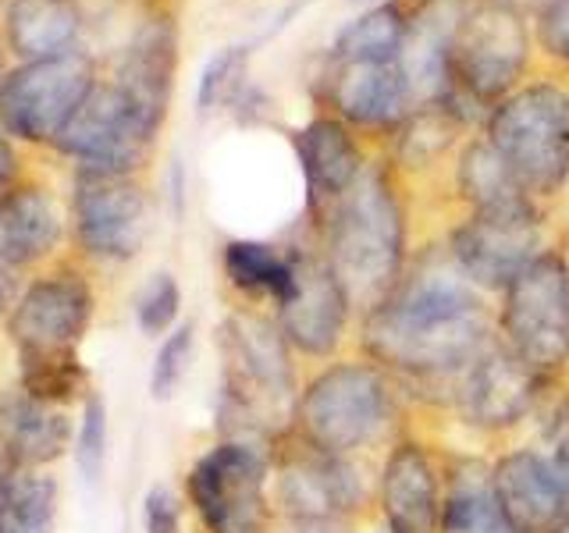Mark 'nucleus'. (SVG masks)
Instances as JSON below:
<instances>
[{
    "label": "nucleus",
    "instance_id": "obj_38",
    "mask_svg": "<svg viewBox=\"0 0 569 533\" xmlns=\"http://www.w3.org/2000/svg\"><path fill=\"white\" fill-rule=\"evenodd\" d=\"M284 533H338L335 520H292Z\"/></svg>",
    "mask_w": 569,
    "mask_h": 533
},
{
    "label": "nucleus",
    "instance_id": "obj_39",
    "mask_svg": "<svg viewBox=\"0 0 569 533\" xmlns=\"http://www.w3.org/2000/svg\"><path fill=\"white\" fill-rule=\"evenodd\" d=\"M11 295H14L11 274H8V266L0 263V313H4V310H11Z\"/></svg>",
    "mask_w": 569,
    "mask_h": 533
},
{
    "label": "nucleus",
    "instance_id": "obj_16",
    "mask_svg": "<svg viewBox=\"0 0 569 533\" xmlns=\"http://www.w3.org/2000/svg\"><path fill=\"white\" fill-rule=\"evenodd\" d=\"M331 64V61H328ZM328 97L346 124L370 132H396L417 107L402 61H346L331 64Z\"/></svg>",
    "mask_w": 569,
    "mask_h": 533
},
{
    "label": "nucleus",
    "instance_id": "obj_36",
    "mask_svg": "<svg viewBox=\"0 0 569 533\" xmlns=\"http://www.w3.org/2000/svg\"><path fill=\"white\" fill-rule=\"evenodd\" d=\"M142 533H182V505L171 487L153 484L142 494Z\"/></svg>",
    "mask_w": 569,
    "mask_h": 533
},
{
    "label": "nucleus",
    "instance_id": "obj_10",
    "mask_svg": "<svg viewBox=\"0 0 569 533\" xmlns=\"http://www.w3.org/2000/svg\"><path fill=\"white\" fill-rule=\"evenodd\" d=\"M157 135L160 124L142 114L114 79H107L93 86L53 150L76 160L79 171L136 174L153 153Z\"/></svg>",
    "mask_w": 569,
    "mask_h": 533
},
{
    "label": "nucleus",
    "instance_id": "obj_35",
    "mask_svg": "<svg viewBox=\"0 0 569 533\" xmlns=\"http://www.w3.org/2000/svg\"><path fill=\"white\" fill-rule=\"evenodd\" d=\"M533 36H538L541 50L551 61L569 68V0H548L538 11V29H533Z\"/></svg>",
    "mask_w": 569,
    "mask_h": 533
},
{
    "label": "nucleus",
    "instance_id": "obj_11",
    "mask_svg": "<svg viewBox=\"0 0 569 533\" xmlns=\"http://www.w3.org/2000/svg\"><path fill=\"white\" fill-rule=\"evenodd\" d=\"M186 487L210 533H260L267 523V459L253 444H213L192 462Z\"/></svg>",
    "mask_w": 569,
    "mask_h": 533
},
{
    "label": "nucleus",
    "instance_id": "obj_22",
    "mask_svg": "<svg viewBox=\"0 0 569 533\" xmlns=\"http://www.w3.org/2000/svg\"><path fill=\"white\" fill-rule=\"evenodd\" d=\"M64 235L61 207L43 185L18 182L0 192V263L8 271L43 263Z\"/></svg>",
    "mask_w": 569,
    "mask_h": 533
},
{
    "label": "nucleus",
    "instance_id": "obj_25",
    "mask_svg": "<svg viewBox=\"0 0 569 533\" xmlns=\"http://www.w3.org/2000/svg\"><path fill=\"white\" fill-rule=\"evenodd\" d=\"M409 29H413V14H409L402 0H378V4L363 8L352 22L335 32L328 61H399Z\"/></svg>",
    "mask_w": 569,
    "mask_h": 533
},
{
    "label": "nucleus",
    "instance_id": "obj_33",
    "mask_svg": "<svg viewBox=\"0 0 569 533\" xmlns=\"http://www.w3.org/2000/svg\"><path fill=\"white\" fill-rule=\"evenodd\" d=\"M178 313H182V284L174 274L160 271L153 274L142 292L136 295V324L147 338L171 334L178 324Z\"/></svg>",
    "mask_w": 569,
    "mask_h": 533
},
{
    "label": "nucleus",
    "instance_id": "obj_42",
    "mask_svg": "<svg viewBox=\"0 0 569 533\" xmlns=\"http://www.w3.org/2000/svg\"><path fill=\"white\" fill-rule=\"evenodd\" d=\"M4 76H8V71H4V50H0V82H4Z\"/></svg>",
    "mask_w": 569,
    "mask_h": 533
},
{
    "label": "nucleus",
    "instance_id": "obj_19",
    "mask_svg": "<svg viewBox=\"0 0 569 533\" xmlns=\"http://www.w3.org/2000/svg\"><path fill=\"white\" fill-rule=\"evenodd\" d=\"M292 147L299 160L302 189H307V207L325 218L356 185V178L363 174L367 157L356 135L349 132V124L328 114H317L299 132H292Z\"/></svg>",
    "mask_w": 569,
    "mask_h": 533
},
{
    "label": "nucleus",
    "instance_id": "obj_9",
    "mask_svg": "<svg viewBox=\"0 0 569 533\" xmlns=\"http://www.w3.org/2000/svg\"><path fill=\"white\" fill-rule=\"evenodd\" d=\"M97 313V292L79 271H53L36 278L11 302L8 338L18 352V366L79 360V342Z\"/></svg>",
    "mask_w": 569,
    "mask_h": 533
},
{
    "label": "nucleus",
    "instance_id": "obj_2",
    "mask_svg": "<svg viewBox=\"0 0 569 533\" xmlns=\"http://www.w3.org/2000/svg\"><path fill=\"white\" fill-rule=\"evenodd\" d=\"M328 253L335 281L352 306L373 310L391 295L406 263V210L385 164H367L356 185L328 213Z\"/></svg>",
    "mask_w": 569,
    "mask_h": 533
},
{
    "label": "nucleus",
    "instance_id": "obj_34",
    "mask_svg": "<svg viewBox=\"0 0 569 533\" xmlns=\"http://www.w3.org/2000/svg\"><path fill=\"white\" fill-rule=\"evenodd\" d=\"M192 349H196V328L192 324H178L164 342H160L153 370H150V395L157 402H168L178 395V388H182L189 363H192Z\"/></svg>",
    "mask_w": 569,
    "mask_h": 533
},
{
    "label": "nucleus",
    "instance_id": "obj_24",
    "mask_svg": "<svg viewBox=\"0 0 569 533\" xmlns=\"http://www.w3.org/2000/svg\"><path fill=\"white\" fill-rule=\"evenodd\" d=\"M79 36L82 11L76 0H8L4 43L18 58V64L76 50Z\"/></svg>",
    "mask_w": 569,
    "mask_h": 533
},
{
    "label": "nucleus",
    "instance_id": "obj_31",
    "mask_svg": "<svg viewBox=\"0 0 569 533\" xmlns=\"http://www.w3.org/2000/svg\"><path fill=\"white\" fill-rule=\"evenodd\" d=\"M246 71H249V47H221L213 53L200 71V82H196V114L210 118L224 111V107H236L249 89Z\"/></svg>",
    "mask_w": 569,
    "mask_h": 533
},
{
    "label": "nucleus",
    "instance_id": "obj_37",
    "mask_svg": "<svg viewBox=\"0 0 569 533\" xmlns=\"http://www.w3.org/2000/svg\"><path fill=\"white\" fill-rule=\"evenodd\" d=\"M18 174H22V160H18V150L11 135L0 129V192H8L18 185Z\"/></svg>",
    "mask_w": 569,
    "mask_h": 533
},
{
    "label": "nucleus",
    "instance_id": "obj_29",
    "mask_svg": "<svg viewBox=\"0 0 569 533\" xmlns=\"http://www.w3.org/2000/svg\"><path fill=\"white\" fill-rule=\"evenodd\" d=\"M441 533H516L491 491V470L462 462L441 505Z\"/></svg>",
    "mask_w": 569,
    "mask_h": 533
},
{
    "label": "nucleus",
    "instance_id": "obj_18",
    "mask_svg": "<svg viewBox=\"0 0 569 533\" xmlns=\"http://www.w3.org/2000/svg\"><path fill=\"white\" fill-rule=\"evenodd\" d=\"M178 71V26L164 11H153L139 18L129 43L121 47V61L114 71V82L132 97V103L153 124L164 129L171 89Z\"/></svg>",
    "mask_w": 569,
    "mask_h": 533
},
{
    "label": "nucleus",
    "instance_id": "obj_20",
    "mask_svg": "<svg viewBox=\"0 0 569 533\" xmlns=\"http://www.w3.org/2000/svg\"><path fill=\"white\" fill-rule=\"evenodd\" d=\"M278 502L289 520H335L360 502V476L342 455L320 452L302 441L278 470Z\"/></svg>",
    "mask_w": 569,
    "mask_h": 533
},
{
    "label": "nucleus",
    "instance_id": "obj_40",
    "mask_svg": "<svg viewBox=\"0 0 569 533\" xmlns=\"http://www.w3.org/2000/svg\"><path fill=\"white\" fill-rule=\"evenodd\" d=\"M11 473V466H8V462L4 459H0V484H4V476Z\"/></svg>",
    "mask_w": 569,
    "mask_h": 533
},
{
    "label": "nucleus",
    "instance_id": "obj_26",
    "mask_svg": "<svg viewBox=\"0 0 569 533\" xmlns=\"http://www.w3.org/2000/svg\"><path fill=\"white\" fill-rule=\"evenodd\" d=\"M221 266L231 289L249 299L284 306L296 292V249H278L260 239H231L221 249Z\"/></svg>",
    "mask_w": 569,
    "mask_h": 533
},
{
    "label": "nucleus",
    "instance_id": "obj_30",
    "mask_svg": "<svg viewBox=\"0 0 569 533\" xmlns=\"http://www.w3.org/2000/svg\"><path fill=\"white\" fill-rule=\"evenodd\" d=\"M58 480L36 470H11L0 484V533H53Z\"/></svg>",
    "mask_w": 569,
    "mask_h": 533
},
{
    "label": "nucleus",
    "instance_id": "obj_8",
    "mask_svg": "<svg viewBox=\"0 0 569 533\" xmlns=\"http://www.w3.org/2000/svg\"><path fill=\"white\" fill-rule=\"evenodd\" d=\"M502 342L538 378L569 363V263L556 249L533 257L506 289Z\"/></svg>",
    "mask_w": 569,
    "mask_h": 533
},
{
    "label": "nucleus",
    "instance_id": "obj_17",
    "mask_svg": "<svg viewBox=\"0 0 569 533\" xmlns=\"http://www.w3.org/2000/svg\"><path fill=\"white\" fill-rule=\"evenodd\" d=\"M491 491L516 533H551L569 515V494L541 452H509L495 462Z\"/></svg>",
    "mask_w": 569,
    "mask_h": 533
},
{
    "label": "nucleus",
    "instance_id": "obj_41",
    "mask_svg": "<svg viewBox=\"0 0 569 533\" xmlns=\"http://www.w3.org/2000/svg\"><path fill=\"white\" fill-rule=\"evenodd\" d=\"M551 533H569V515H566V520H562V523H559L556 530H551Z\"/></svg>",
    "mask_w": 569,
    "mask_h": 533
},
{
    "label": "nucleus",
    "instance_id": "obj_7",
    "mask_svg": "<svg viewBox=\"0 0 569 533\" xmlns=\"http://www.w3.org/2000/svg\"><path fill=\"white\" fill-rule=\"evenodd\" d=\"M97 82V64L82 47L18 64L0 82V129L32 147H53Z\"/></svg>",
    "mask_w": 569,
    "mask_h": 533
},
{
    "label": "nucleus",
    "instance_id": "obj_23",
    "mask_svg": "<svg viewBox=\"0 0 569 533\" xmlns=\"http://www.w3.org/2000/svg\"><path fill=\"white\" fill-rule=\"evenodd\" d=\"M71 444V420L61 405H47L26 395L0 399V459L11 470H40L58 462Z\"/></svg>",
    "mask_w": 569,
    "mask_h": 533
},
{
    "label": "nucleus",
    "instance_id": "obj_21",
    "mask_svg": "<svg viewBox=\"0 0 569 533\" xmlns=\"http://www.w3.org/2000/svg\"><path fill=\"white\" fill-rule=\"evenodd\" d=\"M381 512L388 533H438V470L417 441H406L388 455L381 473Z\"/></svg>",
    "mask_w": 569,
    "mask_h": 533
},
{
    "label": "nucleus",
    "instance_id": "obj_12",
    "mask_svg": "<svg viewBox=\"0 0 569 533\" xmlns=\"http://www.w3.org/2000/svg\"><path fill=\"white\" fill-rule=\"evenodd\" d=\"M71 231L86 257L107 263L132 260L150 235V192L136 174L76 171Z\"/></svg>",
    "mask_w": 569,
    "mask_h": 533
},
{
    "label": "nucleus",
    "instance_id": "obj_32",
    "mask_svg": "<svg viewBox=\"0 0 569 533\" xmlns=\"http://www.w3.org/2000/svg\"><path fill=\"white\" fill-rule=\"evenodd\" d=\"M107 441H111V423H107V402L100 391H89L82 399V416L76 431V462L89 487H100L107 470Z\"/></svg>",
    "mask_w": 569,
    "mask_h": 533
},
{
    "label": "nucleus",
    "instance_id": "obj_5",
    "mask_svg": "<svg viewBox=\"0 0 569 533\" xmlns=\"http://www.w3.org/2000/svg\"><path fill=\"white\" fill-rule=\"evenodd\" d=\"M530 26L509 0H477L456 14L449 36V82L470 107H491L516 93L530 64Z\"/></svg>",
    "mask_w": 569,
    "mask_h": 533
},
{
    "label": "nucleus",
    "instance_id": "obj_44",
    "mask_svg": "<svg viewBox=\"0 0 569 533\" xmlns=\"http://www.w3.org/2000/svg\"><path fill=\"white\" fill-rule=\"evenodd\" d=\"M420 4H445V0H420Z\"/></svg>",
    "mask_w": 569,
    "mask_h": 533
},
{
    "label": "nucleus",
    "instance_id": "obj_43",
    "mask_svg": "<svg viewBox=\"0 0 569 533\" xmlns=\"http://www.w3.org/2000/svg\"><path fill=\"white\" fill-rule=\"evenodd\" d=\"M349 4H367L370 8V4H378V0H349Z\"/></svg>",
    "mask_w": 569,
    "mask_h": 533
},
{
    "label": "nucleus",
    "instance_id": "obj_3",
    "mask_svg": "<svg viewBox=\"0 0 569 533\" xmlns=\"http://www.w3.org/2000/svg\"><path fill=\"white\" fill-rule=\"evenodd\" d=\"M485 139L533 200L559 195L569 182V89L551 79L520 86L488 111Z\"/></svg>",
    "mask_w": 569,
    "mask_h": 533
},
{
    "label": "nucleus",
    "instance_id": "obj_15",
    "mask_svg": "<svg viewBox=\"0 0 569 533\" xmlns=\"http://www.w3.org/2000/svg\"><path fill=\"white\" fill-rule=\"evenodd\" d=\"M352 302L335 281L331 266L310 253L296 249V292L278 306V328L284 342L307 355H331L342 345L346 320Z\"/></svg>",
    "mask_w": 569,
    "mask_h": 533
},
{
    "label": "nucleus",
    "instance_id": "obj_14",
    "mask_svg": "<svg viewBox=\"0 0 569 533\" xmlns=\"http://www.w3.org/2000/svg\"><path fill=\"white\" fill-rule=\"evenodd\" d=\"M545 378H538L506 342H491L470 366L456 378L452 399L459 416L480 431H509L520 423L533 402Z\"/></svg>",
    "mask_w": 569,
    "mask_h": 533
},
{
    "label": "nucleus",
    "instance_id": "obj_6",
    "mask_svg": "<svg viewBox=\"0 0 569 533\" xmlns=\"http://www.w3.org/2000/svg\"><path fill=\"white\" fill-rule=\"evenodd\" d=\"M299 441L349 455L378 438L391 420V388L381 366L335 363L307 384L296 402Z\"/></svg>",
    "mask_w": 569,
    "mask_h": 533
},
{
    "label": "nucleus",
    "instance_id": "obj_1",
    "mask_svg": "<svg viewBox=\"0 0 569 533\" xmlns=\"http://www.w3.org/2000/svg\"><path fill=\"white\" fill-rule=\"evenodd\" d=\"M488 345L485 302L449 253L409 266L363 320L370 360L417 381H456Z\"/></svg>",
    "mask_w": 569,
    "mask_h": 533
},
{
    "label": "nucleus",
    "instance_id": "obj_13",
    "mask_svg": "<svg viewBox=\"0 0 569 533\" xmlns=\"http://www.w3.org/2000/svg\"><path fill=\"white\" fill-rule=\"evenodd\" d=\"M545 253L538 207L520 210H473L449 235V257L470 284L506 292L523 266Z\"/></svg>",
    "mask_w": 569,
    "mask_h": 533
},
{
    "label": "nucleus",
    "instance_id": "obj_4",
    "mask_svg": "<svg viewBox=\"0 0 569 533\" xmlns=\"http://www.w3.org/2000/svg\"><path fill=\"white\" fill-rule=\"evenodd\" d=\"M218 345L224 416L260 434L292 420V360L281 328L257 313H231L218 328Z\"/></svg>",
    "mask_w": 569,
    "mask_h": 533
},
{
    "label": "nucleus",
    "instance_id": "obj_27",
    "mask_svg": "<svg viewBox=\"0 0 569 533\" xmlns=\"http://www.w3.org/2000/svg\"><path fill=\"white\" fill-rule=\"evenodd\" d=\"M467 100L449 93L438 100L417 103L396 129V153L402 168H423L452 147L470 121Z\"/></svg>",
    "mask_w": 569,
    "mask_h": 533
},
{
    "label": "nucleus",
    "instance_id": "obj_28",
    "mask_svg": "<svg viewBox=\"0 0 569 533\" xmlns=\"http://www.w3.org/2000/svg\"><path fill=\"white\" fill-rule=\"evenodd\" d=\"M456 189L473 210H520L538 207L533 195L520 185V178L509 171V164L488 139H473L462 147L456 164Z\"/></svg>",
    "mask_w": 569,
    "mask_h": 533
}]
</instances>
